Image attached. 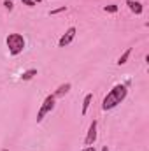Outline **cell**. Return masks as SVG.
<instances>
[{"label": "cell", "instance_id": "cell-17", "mask_svg": "<svg viewBox=\"0 0 149 151\" xmlns=\"http://www.w3.org/2000/svg\"><path fill=\"white\" fill-rule=\"evenodd\" d=\"M34 2H35V4H39V2H40V0H34Z\"/></svg>", "mask_w": 149, "mask_h": 151}, {"label": "cell", "instance_id": "cell-10", "mask_svg": "<svg viewBox=\"0 0 149 151\" xmlns=\"http://www.w3.org/2000/svg\"><path fill=\"white\" fill-rule=\"evenodd\" d=\"M130 55H132V47H128V49H126V51H125V53H123L119 58H117V65H125V63L128 62Z\"/></svg>", "mask_w": 149, "mask_h": 151}, {"label": "cell", "instance_id": "cell-11", "mask_svg": "<svg viewBox=\"0 0 149 151\" xmlns=\"http://www.w3.org/2000/svg\"><path fill=\"white\" fill-rule=\"evenodd\" d=\"M67 11V7L65 5H62V7H58V9H53V11H49V16H56V14H60V12H65Z\"/></svg>", "mask_w": 149, "mask_h": 151}, {"label": "cell", "instance_id": "cell-8", "mask_svg": "<svg viewBox=\"0 0 149 151\" xmlns=\"http://www.w3.org/2000/svg\"><path fill=\"white\" fill-rule=\"evenodd\" d=\"M91 100H93V93H88V95L84 97V100H82V109H81V114H82V116L88 113V109H90V106H91Z\"/></svg>", "mask_w": 149, "mask_h": 151}, {"label": "cell", "instance_id": "cell-7", "mask_svg": "<svg viewBox=\"0 0 149 151\" xmlns=\"http://www.w3.org/2000/svg\"><path fill=\"white\" fill-rule=\"evenodd\" d=\"M70 88H72V84L70 83H63V84H60L58 88H56V91L53 93V97L54 99H60V97H65L69 91H70Z\"/></svg>", "mask_w": 149, "mask_h": 151}, {"label": "cell", "instance_id": "cell-1", "mask_svg": "<svg viewBox=\"0 0 149 151\" xmlns=\"http://www.w3.org/2000/svg\"><path fill=\"white\" fill-rule=\"evenodd\" d=\"M126 95H128L126 84H116L111 91L104 97V100H102V109H104V111H111L114 107H117V106L126 99Z\"/></svg>", "mask_w": 149, "mask_h": 151}, {"label": "cell", "instance_id": "cell-12", "mask_svg": "<svg viewBox=\"0 0 149 151\" xmlns=\"http://www.w3.org/2000/svg\"><path fill=\"white\" fill-rule=\"evenodd\" d=\"M104 11H105V12H112V14H114V12H117V5H116V4L105 5V7H104Z\"/></svg>", "mask_w": 149, "mask_h": 151}, {"label": "cell", "instance_id": "cell-14", "mask_svg": "<svg viewBox=\"0 0 149 151\" xmlns=\"http://www.w3.org/2000/svg\"><path fill=\"white\" fill-rule=\"evenodd\" d=\"M23 4H25V5H28V7H35V5H37L34 0H23Z\"/></svg>", "mask_w": 149, "mask_h": 151}, {"label": "cell", "instance_id": "cell-6", "mask_svg": "<svg viewBox=\"0 0 149 151\" xmlns=\"http://www.w3.org/2000/svg\"><path fill=\"white\" fill-rule=\"evenodd\" d=\"M126 5H128V9H130L133 14H137V16H140V14H142V11H144L142 4H140V2H137V0H126Z\"/></svg>", "mask_w": 149, "mask_h": 151}, {"label": "cell", "instance_id": "cell-4", "mask_svg": "<svg viewBox=\"0 0 149 151\" xmlns=\"http://www.w3.org/2000/svg\"><path fill=\"white\" fill-rule=\"evenodd\" d=\"M75 34H77L75 27L67 28V30H65V34H63V35L60 37V40H58V47H67L69 44H72V40L75 39Z\"/></svg>", "mask_w": 149, "mask_h": 151}, {"label": "cell", "instance_id": "cell-2", "mask_svg": "<svg viewBox=\"0 0 149 151\" xmlns=\"http://www.w3.org/2000/svg\"><path fill=\"white\" fill-rule=\"evenodd\" d=\"M5 44H7V49H9V55L12 56H18L19 53H23L25 46H27V40L21 34H9L5 39Z\"/></svg>", "mask_w": 149, "mask_h": 151}, {"label": "cell", "instance_id": "cell-9", "mask_svg": "<svg viewBox=\"0 0 149 151\" xmlns=\"http://www.w3.org/2000/svg\"><path fill=\"white\" fill-rule=\"evenodd\" d=\"M37 76V69H28V70H25L23 74H21V79L23 81H30V79H34Z\"/></svg>", "mask_w": 149, "mask_h": 151}, {"label": "cell", "instance_id": "cell-16", "mask_svg": "<svg viewBox=\"0 0 149 151\" xmlns=\"http://www.w3.org/2000/svg\"><path fill=\"white\" fill-rule=\"evenodd\" d=\"M102 151H109V150H107V146H104V148H102Z\"/></svg>", "mask_w": 149, "mask_h": 151}, {"label": "cell", "instance_id": "cell-15", "mask_svg": "<svg viewBox=\"0 0 149 151\" xmlns=\"http://www.w3.org/2000/svg\"><path fill=\"white\" fill-rule=\"evenodd\" d=\"M82 151H97V150H95V146H86Z\"/></svg>", "mask_w": 149, "mask_h": 151}, {"label": "cell", "instance_id": "cell-13", "mask_svg": "<svg viewBox=\"0 0 149 151\" xmlns=\"http://www.w3.org/2000/svg\"><path fill=\"white\" fill-rule=\"evenodd\" d=\"M4 5H5L7 11H12V9H14V4H12L11 0H4Z\"/></svg>", "mask_w": 149, "mask_h": 151}, {"label": "cell", "instance_id": "cell-5", "mask_svg": "<svg viewBox=\"0 0 149 151\" xmlns=\"http://www.w3.org/2000/svg\"><path fill=\"white\" fill-rule=\"evenodd\" d=\"M97 128H98V121L93 119L90 123V128H88V134H86V139H84L86 146H93L95 144V141H97Z\"/></svg>", "mask_w": 149, "mask_h": 151}, {"label": "cell", "instance_id": "cell-3", "mask_svg": "<svg viewBox=\"0 0 149 151\" xmlns=\"http://www.w3.org/2000/svg\"><path fill=\"white\" fill-rule=\"evenodd\" d=\"M54 106H56V99L53 95H47L44 99V102H42V106H40V109H39V113H37V123H40L47 114L51 113L54 109Z\"/></svg>", "mask_w": 149, "mask_h": 151}]
</instances>
